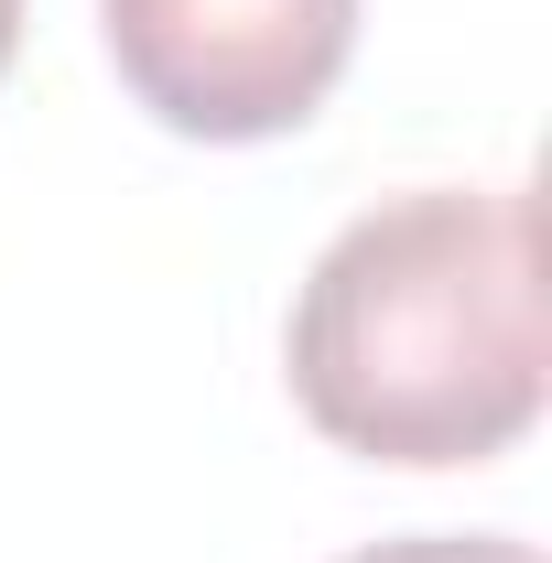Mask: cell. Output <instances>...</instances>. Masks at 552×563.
<instances>
[{
    "label": "cell",
    "instance_id": "2",
    "mask_svg": "<svg viewBox=\"0 0 552 563\" xmlns=\"http://www.w3.org/2000/svg\"><path fill=\"white\" fill-rule=\"evenodd\" d=\"M98 33L174 141H281L336 98L357 0H98Z\"/></svg>",
    "mask_w": 552,
    "mask_h": 563
},
{
    "label": "cell",
    "instance_id": "1",
    "mask_svg": "<svg viewBox=\"0 0 552 563\" xmlns=\"http://www.w3.org/2000/svg\"><path fill=\"white\" fill-rule=\"evenodd\" d=\"M542 217L520 185H412L292 292L303 422L368 466H487L542 422Z\"/></svg>",
    "mask_w": 552,
    "mask_h": 563
},
{
    "label": "cell",
    "instance_id": "3",
    "mask_svg": "<svg viewBox=\"0 0 552 563\" xmlns=\"http://www.w3.org/2000/svg\"><path fill=\"white\" fill-rule=\"evenodd\" d=\"M346 563H542V553L509 542V531H412V542H368Z\"/></svg>",
    "mask_w": 552,
    "mask_h": 563
},
{
    "label": "cell",
    "instance_id": "4",
    "mask_svg": "<svg viewBox=\"0 0 552 563\" xmlns=\"http://www.w3.org/2000/svg\"><path fill=\"white\" fill-rule=\"evenodd\" d=\"M11 44H22V0H0V76H11Z\"/></svg>",
    "mask_w": 552,
    "mask_h": 563
}]
</instances>
